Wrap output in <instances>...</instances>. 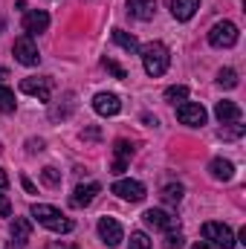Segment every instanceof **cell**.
Returning a JSON list of instances; mask_svg holds the SVG:
<instances>
[{
  "label": "cell",
  "mask_w": 246,
  "mask_h": 249,
  "mask_svg": "<svg viewBox=\"0 0 246 249\" xmlns=\"http://www.w3.org/2000/svg\"><path fill=\"white\" fill-rule=\"evenodd\" d=\"M177 119L188 127H200V124H206V107L197 102H183L177 107Z\"/></svg>",
  "instance_id": "52a82bcc"
},
{
  "label": "cell",
  "mask_w": 246,
  "mask_h": 249,
  "mask_svg": "<svg viewBox=\"0 0 246 249\" xmlns=\"http://www.w3.org/2000/svg\"><path fill=\"white\" fill-rule=\"evenodd\" d=\"M41 180H44L50 188H58V186H61V171H58V168H53V165H47V168L41 171Z\"/></svg>",
  "instance_id": "cb8c5ba5"
},
{
  "label": "cell",
  "mask_w": 246,
  "mask_h": 249,
  "mask_svg": "<svg viewBox=\"0 0 246 249\" xmlns=\"http://www.w3.org/2000/svg\"><path fill=\"white\" fill-rule=\"evenodd\" d=\"M165 99H168V102H185V99H188V87H185V84L168 87V90H165Z\"/></svg>",
  "instance_id": "484cf974"
},
{
  "label": "cell",
  "mask_w": 246,
  "mask_h": 249,
  "mask_svg": "<svg viewBox=\"0 0 246 249\" xmlns=\"http://www.w3.org/2000/svg\"><path fill=\"white\" fill-rule=\"evenodd\" d=\"M209 171H211V177L214 180H232L235 177V165L229 162V160H223V157H217V160H211V165H209Z\"/></svg>",
  "instance_id": "ac0fdd59"
},
{
  "label": "cell",
  "mask_w": 246,
  "mask_h": 249,
  "mask_svg": "<svg viewBox=\"0 0 246 249\" xmlns=\"http://www.w3.org/2000/svg\"><path fill=\"white\" fill-rule=\"evenodd\" d=\"M197 9H200V0H171V15L177 20H191Z\"/></svg>",
  "instance_id": "e0dca14e"
},
{
  "label": "cell",
  "mask_w": 246,
  "mask_h": 249,
  "mask_svg": "<svg viewBox=\"0 0 246 249\" xmlns=\"http://www.w3.org/2000/svg\"><path fill=\"white\" fill-rule=\"evenodd\" d=\"M142 220H145L148 226L159 229V232H168V229H174V226H177V217H171V214H168V212H162V209H148V212L142 214Z\"/></svg>",
  "instance_id": "7c38bea8"
},
{
  "label": "cell",
  "mask_w": 246,
  "mask_h": 249,
  "mask_svg": "<svg viewBox=\"0 0 246 249\" xmlns=\"http://www.w3.org/2000/svg\"><path fill=\"white\" fill-rule=\"evenodd\" d=\"M191 249H214V247H211L209 241H197V244H194V247H191Z\"/></svg>",
  "instance_id": "1f68e13d"
},
{
  "label": "cell",
  "mask_w": 246,
  "mask_h": 249,
  "mask_svg": "<svg viewBox=\"0 0 246 249\" xmlns=\"http://www.w3.org/2000/svg\"><path fill=\"white\" fill-rule=\"evenodd\" d=\"M9 214H12V203L0 194V217H9Z\"/></svg>",
  "instance_id": "f546056e"
},
{
  "label": "cell",
  "mask_w": 246,
  "mask_h": 249,
  "mask_svg": "<svg viewBox=\"0 0 246 249\" xmlns=\"http://www.w3.org/2000/svg\"><path fill=\"white\" fill-rule=\"evenodd\" d=\"M12 53H15V58H18V61L26 64V67H35V64L41 61V55H38V47H35L32 35H20V38L15 41V47H12Z\"/></svg>",
  "instance_id": "5b68a950"
},
{
  "label": "cell",
  "mask_w": 246,
  "mask_h": 249,
  "mask_svg": "<svg viewBox=\"0 0 246 249\" xmlns=\"http://www.w3.org/2000/svg\"><path fill=\"white\" fill-rule=\"evenodd\" d=\"M185 238L180 232H174V229H168V235H165V241H162V249H183Z\"/></svg>",
  "instance_id": "4316f807"
},
{
  "label": "cell",
  "mask_w": 246,
  "mask_h": 249,
  "mask_svg": "<svg viewBox=\"0 0 246 249\" xmlns=\"http://www.w3.org/2000/svg\"><path fill=\"white\" fill-rule=\"evenodd\" d=\"M50 249H67V247H61V244H53V247H50Z\"/></svg>",
  "instance_id": "e575fe53"
},
{
  "label": "cell",
  "mask_w": 246,
  "mask_h": 249,
  "mask_svg": "<svg viewBox=\"0 0 246 249\" xmlns=\"http://www.w3.org/2000/svg\"><path fill=\"white\" fill-rule=\"evenodd\" d=\"M238 38H241V32H238V26H235L232 20H220V23H214L211 32H209V44L217 47V50H229V47H235Z\"/></svg>",
  "instance_id": "3957f363"
},
{
  "label": "cell",
  "mask_w": 246,
  "mask_h": 249,
  "mask_svg": "<svg viewBox=\"0 0 246 249\" xmlns=\"http://www.w3.org/2000/svg\"><path fill=\"white\" fill-rule=\"evenodd\" d=\"M32 217H35L41 226H47V229H53V232H58V235H64V232H72V220H70V217H64L55 206L35 203V206H32Z\"/></svg>",
  "instance_id": "7a4b0ae2"
},
{
  "label": "cell",
  "mask_w": 246,
  "mask_h": 249,
  "mask_svg": "<svg viewBox=\"0 0 246 249\" xmlns=\"http://www.w3.org/2000/svg\"><path fill=\"white\" fill-rule=\"evenodd\" d=\"M139 53H142V64H145V72H148L151 78L162 75V72L168 70V64H171V55H168L165 44H159V41H151V44L139 47Z\"/></svg>",
  "instance_id": "6da1fadb"
},
{
  "label": "cell",
  "mask_w": 246,
  "mask_h": 249,
  "mask_svg": "<svg viewBox=\"0 0 246 249\" xmlns=\"http://www.w3.org/2000/svg\"><path fill=\"white\" fill-rule=\"evenodd\" d=\"M203 238H206L211 247L235 249V235H232V229H229L226 223H214V220L203 223Z\"/></svg>",
  "instance_id": "277c9868"
},
{
  "label": "cell",
  "mask_w": 246,
  "mask_h": 249,
  "mask_svg": "<svg viewBox=\"0 0 246 249\" xmlns=\"http://www.w3.org/2000/svg\"><path fill=\"white\" fill-rule=\"evenodd\" d=\"M6 186H9V177H6V171L0 168V191H6Z\"/></svg>",
  "instance_id": "4dcf8cb0"
},
{
  "label": "cell",
  "mask_w": 246,
  "mask_h": 249,
  "mask_svg": "<svg viewBox=\"0 0 246 249\" xmlns=\"http://www.w3.org/2000/svg\"><path fill=\"white\" fill-rule=\"evenodd\" d=\"M29 238H32V223L26 217H15V223H12V249H23Z\"/></svg>",
  "instance_id": "5bb4252c"
},
{
  "label": "cell",
  "mask_w": 246,
  "mask_h": 249,
  "mask_svg": "<svg viewBox=\"0 0 246 249\" xmlns=\"http://www.w3.org/2000/svg\"><path fill=\"white\" fill-rule=\"evenodd\" d=\"M130 249H151V238L145 232H130Z\"/></svg>",
  "instance_id": "83f0119b"
},
{
  "label": "cell",
  "mask_w": 246,
  "mask_h": 249,
  "mask_svg": "<svg viewBox=\"0 0 246 249\" xmlns=\"http://www.w3.org/2000/svg\"><path fill=\"white\" fill-rule=\"evenodd\" d=\"M20 183H23V188H26V191H29V194H32V191H35V186H32V183H29V180H26V177H23V180H20Z\"/></svg>",
  "instance_id": "d6a6232c"
},
{
  "label": "cell",
  "mask_w": 246,
  "mask_h": 249,
  "mask_svg": "<svg viewBox=\"0 0 246 249\" xmlns=\"http://www.w3.org/2000/svg\"><path fill=\"white\" fill-rule=\"evenodd\" d=\"M0 113H15V93L0 84Z\"/></svg>",
  "instance_id": "603a6c76"
},
{
  "label": "cell",
  "mask_w": 246,
  "mask_h": 249,
  "mask_svg": "<svg viewBox=\"0 0 246 249\" xmlns=\"http://www.w3.org/2000/svg\"><path fill=\"white\" fill-rule=\"evenodd\" d=\"M105 70H110L116 78H127V72H124V70H122V67H119L116 61H110V58H105Z\"/></svg>",
  "instance_id": "f1b7e54d"
},
{
  "label": "cell",
  "mask_w": 246,
  "mask_h": 249,
  "mask_svg": "<svg viewBox=\"0 0 246 249\" xmlns=\"http://www.w3.org/2000/svg\"><path fill=\"white\" fill-rule=\"evenodd\" d=\"M130 157H133V145H130L127 139H119V142H116V162H113V174H122Z\"/></svg>",
  "instance_id": "d6986e66"
},
{
  "label": "cell",
  "mask_w": 246,
  "mask_h": 249,
  "mask_svg": "<svg viewBox=\"0 0 246 249\" xmlns=\"http://www.w3.org/2000/svg\"><path fill=\"white\" fill-rule=\"evenodd\" d=\"M127 12L136 20H154L157 15V0H127Z\"/></svg>",
  "instance_id": "9a60e30c"
},
{
  "label": "cell",
  "mask_w": 246,
  "mask_h": 249,
  "mask_svg": "<svg viewBox=\"0 0 246 249\" xmlns=\"http://www.w3.org/2000/svg\"><path fill=\"white\" fill-rule=\"evenodd\" d=\"M47 26H50V15H47L44 9H32V12L23 15V29H26V35H38V32H44Z\"/></svg>",
  "instance_id": "4fadbf2b"
},
{
  "label": "cell",
  "mask_w": 246,
  "mask_h": 249,
  "mask_svg": "<svg viewBox=\"0 0 246 249\" xmlns=\"http://www.w3.org/2000/svg\"><path fill=\"white\" fill-rule=\"evenodd\" d=\"M99 191H102L99 183H81V186H75V191L70 194V206L72 209H84V206H90L96 200Z\"/></svg>",
  "instance_id": "30bf717a"
},
{
  "label": "cell",
  "mask_w": 246,
  "mask_h": 249,
  "mask_svg": "<svg viewBox=\"0 0 246 249\" xmlns=\"http://www.w3.org/2000/svg\"><path fill=\"white\" fill-rule=\"evenodd\" d=\"M214 116L220 124H229V122H241V107L235 102H217L214 105Z\"/></svg>",
  "instance_id": "2e32d148"
},
{
  "label": "cell",
  "mask_w": 246,
  "mask_h": 249,
  "mask_svg": "<svg viewBox=\"0 0 246 249\" xmlns=\"http://www.w3.org/2000/svg\"><path fill=\"white\" fill-rule=\"evenodd\" d=\"M20 90H23L26 96H35L38 102H50V96H53V81H50V78L29 75V78L20 81Z\"/></svg>",
  "instance_id": "8992f818"
},
{
  "label": "cell",
  "mask_w": 246,
  "mask_h": 249,
  "mask_svg": "<svg viewBox=\"0 0 246 249\" xmlns=\"http://www.w3.org/2000/svg\"><path fill=\"white\" fill-rule=\"evenodd\" d=\"M3 78H9V70H6V67H0V81H3Z\"/></svg>",
  "instance_id": "836d02e7"
},
{
  "label": "cell",
  "mask_w": 246,
  "mask_h": 249,
  "mask_svg": "<svg viewBox=\"0 0 246 249\" xmlns=\"http://www.w3.org/2000/svg\"><path fill=\"white\" fill-rule=\"evenodd\" d=\"M93 110H96L99 116H116V113L122 110V102H119V96H113V93H99V96L93 99Z\"/></svg>",
  "instance_id": "8fae6325"
},
{
  "label": "cell",
  "mask_w": 246,
  "mask_h": 249,
  "mask_svg": "<svg viewBox=\"0 0 246 249\" xmlns=\"http://www.w3.org/2000/svg\"><path fill=\"white\" fill-rule=\"evenodd\" d=\"M113 41L122 47L124 53H139V41H136L133 35H127L124 29H113Z\"/></svg>",
  "instance_id": "44dd1931"
},
{
  "label": "cell",
  "mask_w": 246,
  "mask_h": 249,
  "mask_svg": "<svg viewBox=\"0 0 246 249\" xmlns=\"http://www.w3.org/2000/svg\"><path fill=\"white\" fill-rule=\"evenodd\" d=\"M99 238H102L110 249L119 247V244L124 241V232H122V226H119V220H113V217H102V220H99Z\"/></svg>",
  "instance_id": "9c48e42d"
},
{
  "label": "cell",
  "mask_w": 246,
  "mask_h": 249,
  "mask_svg": "<svg viewBox=\"0 0 246 249\" xmlns=\"http://www.w3.org/2000/svg\"><path fill=\"white\" fill-rule=\"evenodd\" d=\"M246 130V124L241 122H229V127H220V139H241Z\"/></svg>",
  "instance_id": "d4e9b609"
},
{
  "label": "cell",
  "mask_w": 246,
  "mask_h": 249,
  "mask_svg": "<svg viewBox=\"0 0 246 249\" xmlns=\"http://www.w3.org/2000/svg\"><path fill=\"white\" fill-rule=\"evenodd\" d=\"M217 81H220V87L235 90V87H238V72H235L232 67H226V70H220V72H217Z\"/></svg>",
  "instance_id": "7402d4cb"
},
{
  "label": "cell",
  "mask_w": 246,
  "mask_h": 249,
  "mask_svg": "<svg viewBox=\"0 0 246 249\" xmlns=\"http://www.w3.org/2000/svg\"><path fill=\"white\" fill-rule=\"evenodd\" d=\"M113 194L127 200V203H142L145 200V186L139 180H116L113 183Z\"/></svg>",
  "instance_id": "ba28073f"
},
{
  "label": "cell",
  "mask_w": 246,
  "mask_h": 249,
  "mask_svg": "<svg viewBox=\"0 0 246 249\" xmlns=\"http://www.w3.org/2000/svg\"><path fill=\"white\" fill-rule=\"evenodd\" d=\"M183 194H185V188L180 186V183H168V186L162 188V194H159V197H162V203H165V206H177V203L183 200Z\"/></svg>",
  "instance_id": "ffe728a7"
}]
</instances>
